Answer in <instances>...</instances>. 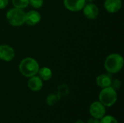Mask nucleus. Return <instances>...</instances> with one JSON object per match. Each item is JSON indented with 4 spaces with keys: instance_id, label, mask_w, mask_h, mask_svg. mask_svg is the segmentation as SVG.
<instances>
[{
    "instance_id": "nucleus-3",
    "label": "nucleus",
    "mask_w": 124,
    "mask_h": 123,
    "mask_svg": "<svg viewBox=\"0 0 124 123\" xmlns=\"http://www.w3.org/2000/svg\"><path fill=\"white\" fill-rule=\"evenodd\" d=\"M99 100L105 107H111L117 101V93L111 86L104 88L99 94Z\"/></svg>"
},
{
    "instance_id": "nucleus-6",
    "label": "nucleus",
    "mask_w": 124,
    "mask_h": 123,
    "mask_svg": "<svg viewBox=\"0 0 124 123\" xmlns=\"http://www.w3.org/2000/svg\"><path fill=\"white\" fill-rule=\"evenodd\" d=\"M86 4L85 0H64L65 7L73 12H77L81 10Z\"/></svg>"
},
{
    "instance_id": "nucleus-15",
    "label": "nucleus",
    "mask_w": 124,
    "mask_h": 123,
    "mask_svg": "<svg viewBox=\"0 0 124 123\" xmlns=\"http://www.w3.org/2000/svg\"><path fill=\"white\" fill-rule=\"evenodd\" d=\"M12 4L16 8L23 9L28 5L29 0H12Z\"/></svg>"
},
{
    "instance_id": "nucleus-14",
    "label": "nucleus",
    "mask_w": 124,
    "mask_h": 123,
    "mask_svg": "<svg viewBox=\"0 0 124 123\" xmlns=\"http://www.w3.org/2000/svg\"><path fill=\"white\" fill-rule=\"evenodd\" d=\"M60 98L57 94H51L46 97V104L49 106H53L55 104Z\"/></svg>"
},
{
    "instance_id": "nucleus-12",
    "label": "nucleus",
    "mask_w": 124,
    "mask_h": 123,
    "mask_svg": "<svg viewBox=\"0 0 124 123\" xmlns=\"http://www.w3.org/2000/svg\"><path fill=\"white\" fill-rule=\"evenodd\" d=\"M112 78L108 75H100L97 78V84L98 86L104 88L110 86L112 83Z\"/></svg>"
},
{
    "instance_id": "nucleus-20",
    "label": "nucleus",
    "mask_w": 124,
    "mask_h": 123,
    "mask_svg": "<svg viewBox=\"0 0 124 123\" xmlns=\"http://www.w3.org/2000/svg\"><path fill=\"white\" fill-rule=\"evenodd\" d=\"M9 0H0V9L5 8L8 4Z\"/></svg>"
},
{
    "instance_id": "nucleus-7",
    "label": "nucleus",
    "mask_w": 124,
    "mask_h": 123,
    "mask_svg": "<svg viewBox=\"0 0 124 123\" xmlns=\"http://www.w3.org/2000/svg\"><path fill=\"white\" fill-rule=\"evenodd\" d=\"M15 57L14 49L8 45L0 46V59L9 62L11 61Z\"/></svg>"
},
{
    "instance_id": "nucleus-18",
    "label": "nucleus",
    "mask_w": 124,
    "mask_h": 123,
    "mask_svg": "<svg viewBox=\"0 0 124 123\" xmlns=\"http://www.w3.org/2000/svg\"><path fill=\"white\" fill-rule=\"evenodd\" d=\"M29 4L34 8H40L43 5V0H29Z\"/></svg>"
},
{
    "instance_id": "nucleus-5",
    "label": "nucleus",
    "mask_w": 124,
    "mask_h": 123,
    "mask_svg": "<svg viewBox=\"0 0 124 123\" xmlns=\"http://www.w3.org/2000/svg\"><path fill=\"white\" fill-rule=\"evenodd\" d=\"M89 112L94 118L100 120L105 116L106 110L105 106L102 104H101L100 101H95L91 104Z\"/></svg>"
},
{
    "instance_id": "nucleus-11",
    "label": "nucleus",
    "mask_w": 124,
    "mask_h": 123,
    "mask_svg": "<svg viewBox=\"0 0 124 123\" xmlns=\"http://www.w3.org/2000/svg\"><path fill=\"white\" fill-rule=\"evenodd\" d=\"M28 88L33 91H40L43 86L42 80L38 76H32L29 79L28 82Z\"/></svg>"
},
{
    "instance_id": "nucleus-22",
    "label": "nucleus",
    "mask_w": 124,
    "mask_h": 123,
    "mask_svg": "<svg viewBox=\"0 0 124 123\" xmlns=\"http://www.w3.org/2000/svg\"><path fill=\"white\" fill-rule=\"evenodd\" d=\"M74 123H85L83 120H77V121H76Z\"/></svg>"
},
{
    "instance_id": "nucleus-9",
    "label": "nucleus",
    "mask_w": 124,
    "mask_h": 123,
    "mask_svg": "<svg viewBox=\"0 0 124 123\" xmlns=\"http://www.w3.org/2000/svg\"><path fill=\"white\" fill-rule=\"evenodd\" d=\"M121 0H106L104 4L105 9L110 13H115L118 12L121 8Z\"/></svg>"
},
{
    "instance_id": "nucleus-13",
    "label": "nucleus",
    "mask_w": 124,
    "mask_h": 123,
    "mask_svg": "<svg viewBox=\"0 0 124 123\" xmlns=\"http://www.w3.org/2000/svg\"><path fill=\"white\" fill-rule=\"evenodd\" d=\"M38 73L39 75V78L43 80H49L52 76V72L48 67H42L39 69Z\"/></svg>"
},
{
    "instance_id": "nucleus-19",
    "label": "nucleus",
    "mask_w": 124,
    "mask_h": 123,
    "mask_svg": "<svg viewBox=\"0 0 124 123\" xmlns=\"http://www.w3.org/2000/svg\"><path fill=\"white\" fill-rule=\"evenodd\" d=\"M121 85V81L119 80H118V79H115V80H112V83H111L110 86L113 89H115L116 91V90H118V89L120 88Z\"/></svg>"
},
{
    "instance_id": "nucleus-16",
    "label": "nucleus",
    "mask_w": 124,
    "mask_h": 123,
    "mask_svg": "<svg viewBox=\"0 0 124 123\" xmlns=\"http://www.w3.org/2000/svg\"><path fill=\"white\" fill-rule=\"evenodd\" d=\"M100 123H118V122L114 117L111 115H107L101 118Z\"/></svg>"
},
{
    "instance_id": "nucleus-4",
    "label": "nucleus",
    "mask_w": 124,
    "mask_h": 123,
    "mask_svg": "<svg viewBox=\"0 0 124 123\" xmlns=\"http://www.w3.org/2000/svg\"><path fill=\"white\" fill-rule=\"evenodd\" d=\"M7 19L10 25L13 26H20L25 23V13L21 9L15 7L7 12Z\"/></svg>"
},
{
    "instance_id": "nucleus-23",
    "label": "nucleus",
    "mask_w": 124,
    "mask_h": 123,
    "mask_svg": "<svg viewBox=\"0 0 124 123\" xmlns=\"http://www.w3.org/2000/svg\"><path fill=\"white\" fill-rule=\"evenodd\" d=\"M86 1H88V2H92L94 1V0H85Z\"/></svg>"
},
{
    "instance_id": "nucleus-17",
    "label": "nucleus",
    "mask_w": 124,
    "mask_h": 123,
    "mask_svg": "<svg viewBox=\"0 0 124 123\" xmlns=\"http://www.w3.org/2000/svg\"><path fill=\"white\" fill-rule=\"evenodd\" d=\"M68 94V88L67 86L65 85H63V86H61L59 87V89H58V92H57V95L59 96L60 98H61V96H65Z\"/></svg>"
},
{
    "instance_id": "nucleus-1",
    "label": "nucleus",
    "mask_w": 124,
    "mask_h": 123,
    "mask_svg": "<svg viewBox=\"0 0 124 123\" xmlns=\"http://www.w3.org/2000/svg\"><path fill=\"white\" fill-rule=\"evenodd\" d=\"M19 70L23 76L31 78L38 73L39 67L37 61L33 58L27 57L21 61L19 65Z\"/></svg>"
},
{
    "instance_id": "nucleus-21",
    "label": "nucleus",
    "mask_w": 124,
    "mask_h": 123,
    "mask_svg": "<svg viewBox=\"0 0 124 123\" xmlns=\"http://www.w3.org/2000/svg\"><path fill=\"white\" fill-rule=\"evenodd\" d=\"M87 123H100V120L96 118H91L88 120Z\"/></svg>"
},
{
    "instance_id": "nucleus-2",
    "label": "nucleus",
    "mask_w": 124,
    "mask_h": 123,
    "mask_svg": "<svg viewBox=\"0 0 124 123\" xmlns=\"http://www.w3.org/2000/svg\"><path fill=\"white\" fill-rule=\"evenodd\" d=\"M124 66V59L118 54H112L109 55L105 62V67L110 73L118 72Z\"/></svg>"
},
{
    "instance_id": "nucleus-10",
    "label": "nucleus",
    "mask_w": 124,
    "mask_h": 123,
    "mask_svg": "<svg viewBox=\"0 0 124 123\" xmlns=\"http://www.w3.org/2000/svg\"><path fill=\"white\" fill-rule=\"evenodd\" d=\"M41 20L40 14L34 10H31L25 14V21L28 25H35L39 22Z\"/></svg>"
},
{
    "instance_id": "nucleus-8",
    "label": "nucleus",
    "mask_w": 124,
    "mask_h": 123,
    "mask_svg": "<svg viewBox=\"0 0 124 123\" xmlns=\"http://www.w3.org/2000/svg\"><path fill=\"white\" fill-rule=\"evenodd\" d=\"M84 14L89 20H94L97 18L99 14V9L97 5L94 4H88L84 6Z\"/></svg>"
}]
</instances>
